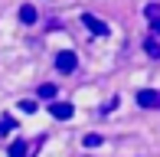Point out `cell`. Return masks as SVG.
<instances>
[{"instance_id": "6da1fadb", "label": "cell", "mask_w": 160, "mask_h": 157, "mask_svg": "<svg viewBox=\"0 0 160 157\" xmlns=\"http://www.w3.org/2000/svg\"><path fill=\"white\" fill-rule=\"evenodd\" d=\"M39 141H13L10 144V157H33Z\"/></svg>"}, {"instance_id": "7a4b0ae2", "label": "cell", "mask_w": 160, "mask_h": 157, "mask_svg": "<svg viewBox=\"0 0 160 157\" xmlns=\"http://www.w3.org/2000/svg\"><path fill=\"white\" fill-rule=\"evenodd\" d=\"M75 66H78V59H75V53H69V49H62V53L56 56V69H59V72H75Z\"/></svg>"}, {"instance_id": "3957f363", "label": "cell", "mask_w": 160, "mask_h": 157, "mask_svg": "<svg viewBox=\"0 0 160 157\" xmlns=\"http://www.w3.org/2000/svg\"><path fill=\"white\" fill-rule=\"evenodd\" d=\"M144 17H147V23H150V33L160 36V3H147L144 7Z\"/></svg>"}, {"instance_id": "277c9868", "label": "cell", "mask_w": 160, "mask_h": 157, "mask_svg": "<svg viewBox=\"0 0 160 157\" xmlns=\"http://www.w3.org/2000/svg\"><path fill=\"white\" fill-rule=\"evenodd\" d=\"M82 23L88 26V33H95V36H108V23H105V20H98V17H92V13H85Z\"/></svg>"}, {"instance_id": "5b68a950", "label": "cell", "mask_w": 160, "mask_h": 157, "mask_svg": "<svg viewBox=\"0 0 160 157\" xmlns=\"http://www.w3.org/2000/svg\"><path fill=\"white\" fill-rule=\"evenodd\" d=\"M49 115L59 118V121H69L72 115H75V108H72L69 102H52V105H49Z\"/></svg>"}, {"instance_id": "8992f818", "label": "cell", "mask_w": 160, "mask_h": 157, "mask_svg": "<svg viewBox=\"0 0 160 157\" xmlns=\"http://www.w3.org/2000/svg\"><path fill=\"white\" fill-rule=\"evenodd\" d=\"M137 105H141V108H160V95L150 92V89H141L137 92Z\"/></svg>"}, {"instance_id": "52a82bcc", "label": "cell", "mask_w": 160, "mask_h": 157, "mask_svg": "<svg viewBox=\"0 0 160 157\" xmlns=\"http://www.w3.org/2000/svg\"><path fill=\"white\" fill-rule=\"evenodd\" d=\"M144 53H147L150 59H160V36L147 33V36H144Z\"/></svg>"}, {"instance_id": "ba28073f", "label": "cell", "mask_w": 160, "mask_h": 157, "mask_svg": "<svg viewBox=\"0 0 160 157\" xmlns=\"http://www.w3.org/2000/svg\"><path fill=\"white\" fill-rule=\"evenodd\" d=\"M20 20H23V23H36V7H20Z\"/></svg>"}, {"instance_id": "9c48e42d", "label": "cell", "mask_w": 160, "mask_h": 157, "mask_svg": "<svg viewBox=\"0 0 160 157\" xmlns=\"http://www.w3.org/2000/svg\"><path fill=\"white\" fill-rule=\"evenodd\" d=\"M39 95H42V98H56V85H49V82L39 85Z\"/></svg>"}, {"instance_id": "30bf717a", "label": "cell", "mask_w": 160, "mask_h": 157, "mask_svg": "<svg viewBox=\"0 0 160 157\" xmlns=\"http://www.w3.org/2000/svg\"><path fill=\"white\" fill-rule=\"evenodd\" d=\"M98 144H101L98 134H85V147H98Z\"/></svg>"}, {"instance_id": "8fae6325", "label": "cell", "mask_w": 160, "mask_h": 157, "mask_svg": "<svg viewBox=\"0 0 160 157\" xmlns=\"http://www.w3.org/2000/svg\"><path fill=\"white\" fill-rule=\"evenodd\" d=\"M20 108H23L26 115H33V111H36V102H30V98H23V102H20Z\"/></svg>"}]
</instances>
